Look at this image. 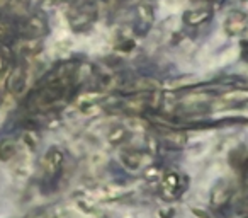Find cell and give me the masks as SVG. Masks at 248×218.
I'll return each instance as SVG.
<instances>
[{
	"instance_id": "obj_6",
	"label": "cell",
	"mask_w": 248,
	"mask_h": 218,
	"mask_svg": "<svg viewBox=\"0 0 248 218\" xmlns=\"http://www.w3.org/2000/svg\"><path fill=\"white\" fill-rule=\"evenodd\" d=\"M247 28V16L241 12H231L226 19V31L230 34H240Z\"/></svg>"
},
{
	"instance_id": "obj_4",
	"label": "cell",
	"mask_w": 248,
	"mask_h": 218,
	"mask_svg": "<svg viewBox=\"0 0 248 218\" xmlns=\"http://www.w3.org/2000/svg\"><path fill=\"white\" fill-rule=\"evenodd\" d=\"M160 142H162V145L165 147L167 150H180L186 145V136L180 132L169 130V132L160 133Z\"/></svg>"
},
{
	"instance_id": "obj_5",
	"label": "cell",
	"mask_w": 248,
	"mask_h": 218,
	"mask_svg": "<svg viewBox=\"0 0 248 218\" xmlns=\"http://www.w3.org/2000/svg\"><path fill=\"white\" fill-rule=\"evenodd\" d=\"M211 9H196V11H189L184 16V22L190 28H199L204 26L206 22L211 21Z\"/></svg>"
},
{
	"instance_id": "obj_8",
	"label": "cell",
	"mask_w": 248,
	"mask_h": 218,
	"mask_svg": "<svg viewBox=\"0 0 248 218\" xmlns=\"http://www.w3.org/2000/svg\"><path fill=\"white\" fill-rule=\"evenodd\" d=\"M241 53H243V56L248 60V43H243V45H241Z\"/></svg>"
},
{
	"instance_id": "obj_7",
	"label": "cell",
	"mask_w": 248,
	"mask_h": 218,
	"mask_svg": "<svg viewBox=\"0 0 248 218\" xmlns=\"http://www.w3.org/2000/svg\"><path fill=\"white\" fill-rule=\"evenodd\" d=\"M240 169H241V174H243L245 179H248V153H247V155H245V159L241 160Z\"/></svg>"
},
{
	"instance_id": "obj_1",
	"label": "cell",
	"mask_w": 248,
	"mask_h": 218,
	"mask_svg": "<svg viewBox=\"0 0 248 218\" xmlns=\"http://www.w3.org/2000/svg\"><path fill=\"white\" fill-rule=\"evenodd\" d=\"M187 187L186 176H180L177 172H169L163 176L162 184H160V193L165 200H177L182 196Z\"/></svg>"
},
{
	"instance_id": "obj_3",
	"label": "cell",
	"mask_w": 248,
	"mask_h": 218,
	"mask_svg": "<svg viewBox=\"0 0 248 218\" xmlns=\"http://www.w3.org/2000/svg\"><path fill=\"white\" fill-rule=\"evenodd\" d=\"M95 7L92 4H83L80 5L78 9L75 11L72 17V26H75L77 29H85L87 26H90L95 19Z\"/></svg>"
},
{
	"instance_id": "obj_2",
	"label": "cell",
	"mask_w": 248,
	"mask_h": 218,
	"mask_svg": "<svg viewBox=\"0 0 248 218\" xmlns=\"http://www.w3.org/2000/svg\"><path fill=\"white\" fill-rule=\"evenodd\" d=\"M153 21H155V14H153V7L150 4H140L135 11V31L136 34L145 36L146 33L152 29Z\"/></svg>"
},
{
	"instance_id": "obj_9",
	"label": "cell",
	"mask_w": 248,
	"mask_h": 218,
	"mask_svg": "<svg viewBox=\"0 0 248 218\" xmlns=\"http://www.w3.org/2000/svg\"><path fill=\"white\" fill-rule=\"evenodd\" d=\"M213 2H216V4H221V2H224V0H213Z\"/></svg>"
}]
</instances>
